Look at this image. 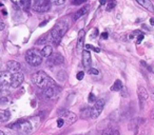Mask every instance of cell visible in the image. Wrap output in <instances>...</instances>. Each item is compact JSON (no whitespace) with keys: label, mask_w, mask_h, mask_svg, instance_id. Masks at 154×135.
<instances>
[{"label":"cell","mask_w":154,"mask_h":135,"mask_svg":"<svg viewBox=\"0 0 154 135\" xmlns=\"http://www.w3.org/2000/svg\"><path fill=\"white\" fill-rule=\"evenodd\" d=\"M85 48H86V50H92V51L96 52V53H99V52L101 51L99 48H96V47H94V45H91V44H86Z\"/></svg>","instance_id":"obj_25"},{"label":"cell","mask_w":154,"mask_h":135,"mask_svg":"<svg viewBox=\"0 0 154 135\" xmlns=\"http://www.w3.org/2000/svg\"><path fill=\"white\" fill-rule=\"evenodd\" d=\"M62 62H63V57L59 53L52 54L48 60V64H51V66H59Z\"/></svg>","instance_id":"obj_10"},{"label":"cell","mask_w":154,"mask_h":135,"mask_svg":"<svg viewBox=\"0 0 154 135\" xmlns=\"http://www.w3.org/2000/svg\"><path fill=\"white\" fill-rule=\"evenodd\" d=\"M12 2L17 5L18 8H21V0H12Z\"/></svg>","instance_id":"obj_34"},{"label":"cell","mask_w":154,"mask_h":135,"mask_svg":"<svg viewBox=\"0 0 154 135\" xmlns=\"http://www.w3.org/2000/svg\"><path fill=\"white\" fill-rule=\"evenodd\" d=\"M103 107H105V99H97L94 103L93 108H91V109L89 110V116H90L92 119L97 118L100 115L101 112H103Z\"/></svg>","instance_id":"obj_6"},{"label":"cell","mask_w":154,"mask_h":135,"mask_svg":"<svg viewBox=\"0 0 154 135\" xmlns=\"http://www.w3.org/2000/svg\"><path fill=\"white\" fill-rule=\"evenodd\" d=\"M124 88V84H122V80L117 79L114 81L113 86L111 87V91H115V92H117V91H120L122 89Z\"/></svg>","instance_id":"obj_19"},{"label":"cell","mask_w":154,"mask_h":135,"mask_svg":"<svg viewBox=\"0 0 154 135\" xmlns=\"http://www.w3.org/2000/svg\"><path fill=\"white\" fill-rule=\"evenodd\" d=\"M7 66H8V70L9 72L11 73H18V72L21 70V66H20L19 62L15 61V60H11L7 63Z\"/></svg>","instance_id":"obj_11"},{"label":"cell","mask_w":154,"mask_h":135,"mask_svg":"<svg viewBox=\"0 0 154 135\" xmlns=\"http://www.w3.org/2000/svg\"><path fill=\"white\" fill-rule=\"evenodd\" d=\"M68 29H69V24L66 20H60V21H58L57 23L53 26L51 32L49 33L50 39H51L52 42L55 45L59 44L60 40L62 39L63 35L66 34Z\"/></svg>","instance_id":"obj_1"},{"label":"cell","mask_w":154,"mask_h":135,"mask_svg":"<svg viewBox=\"0 0 154 135\" xmlns=\"http://www.w3.org/2000/svg\"><path fill=\"white\" fill-rule=\"evenodd\" d=\"M63 124H64V120L62 119V118H59V119L57 120V127L58 128H61Z\"/></svg>","instance_id":"obj_32"},{"label":"cell","mask_w":154,"mask_h":135,"mask_svg":"<svg viewBox=\"0 0 154 135\" xmlns=\"http://www.w3.org/2000/svg\"><path fill=\"white\" fill-rule=\"evenodd\" d=\"M0 135H5V132H2V131L0 130Z\"/></svg>","instance_id":"obj_41"},{"label":"cell","mask_w":154,"mask_h":135,"mask_svg":"<svg viewBox=\"0 0 154 135\" xmlns=\"http://www.w3.org/2000/svg\"><path fill=\"white\" fill-rule=\"evenodd\" d=\"M150 24L154 26V18H151V19H150Z\"/></svg>","instance_id":"obj_40"},{"label":"cell","mask_w":154,"mask_h":135,"mask_svg":"<svg viewBox=\"0 0 154 135\" xmlns=\"http://www.w3.org/2000/svg\"><path fill=\"white\" fill-rule=\"evenodd\" d=\"M49 34V33H48ZM48 34L43 35L41 38H39L38 40L36 41V44H45V42H47V39H48Z\"/></svg>","instance_id":"obj_24"},{"label":"cell","mask_w":154,"mask_h":135,"mask_svg":"<svg viewBox=\"0 0 154 135\" xmlns=\"http://www.w3.org/2000/svg\"><path fill=\"white\" fill-rule=\"evenodd\" d=\"M137 3L141 5L143 9H146L147 11L149 12H154V7H153V3L150 1V0H136Z\"/></svg>","instance_id":"obj_15"},{"label":"cell","mask_w":154,"mask_h":135,"mask_svg":"<svg viewBox=\"0 0 154 135\" xmlns=\"http://www.w3.org/2000/svg\"><path fill=\"white\" fill-rule=\"evenodd\" d=\"M101 38H103V39H107L108 38V33L107 32L101 33Z\"/></svg>","instance_id":"obj_37"},{"label":"cell","mask_w":154,"mask_h":135,"mask_svg":"<svg viewBox=\"0 0 154 135\" xmlns=\"http://www.w3.org/2000/svg\"><path fill=\"white\" fill-rule=\"evenodd\" d=\"M58 114H59L60 118H62L64 120V124H72L77 120L76 114L71 111H68V110H61Z\"/></svg>","instance_id":"obj_8"},{"label":"cell","mask_w":154,"mask_h":135,"mask_svg":"<svg viewBox=\"0 0 154 135\" xmlns=\"http://www.w3.org/2000/svg\"><path fill=\"white\" fill-rule=\"evenodd\" d=\"M24 76L22 73H12V81H11V87L12 88H18L20 84L23 82Z\"/></svg>","instance_id":"obj_9"},{"label":"cell","mask_w":154,"mask_h":135,"mask_svg":"<svg viewBox=\"0 0 154 135\" xmlns=\"http://www.w3.org/2000/svg\"><path fill=\"white\" fill-rule=\"evenodd\" d=\"M87 0H73V5H82L84 2H86Z\"/></svg>","instance_id":"obj_30"},{"label":"cell","mask_w":154,"mask_h":135,"mask_svg":"<svg viewBox=\"0 0 154 135\" xmlns=\"http://www.w3.org/2000/svg\"><path fill=\"white\" fill-rule=\"evenodd\" d=\"M89 9H90V7H89V5H86V7L78 10V11L74 14V20H77V19H79L80 17H82V16L89 11Z\"/></svg>","instance_id":"obj_16"},{"label":"cell","mask_w":154,"mask_h":135,"mask_svg":"<svg viewBox=\"0 0 154 135\" xmlns=\"http://www.w3.org/2000/svg\"><path fill=\"white\" fill-rule=\"evenodd\" d=\"M106 2H107V0H99V3H100L101 5H103Z\"/></svg>","instance_id":"obj_39"},{"label":"cell","mask_w":154,"mask_h":135,"mask_svg":"<svg viewBox=\"0 0 154 135\" xmlns=\"http://www.w3.org/2000/svg\"><path fill=\"white\" fill-rule=\"evenodd\" d=\"M32 81L36 84L38 88L45 89V88H55L56 82L53 78H51L45 72L38 71L33 74Z\"/></svg>","instance_id":"obj_2"},{"label":"cell","mask_w":154,"mask_h":135,"mask_svg":"<svg viewBox=\"0 0 154 135\" xmlns=\"http://www.w3.org/2000/svg\"><path fill=\"white\" fill-rule=\"evenodd\" d=\"M42 58L43 56L41 54V51H39V50L31 49L29 51H26V61L32 66H37L39 64H41Z\"/></svg>","instance_id":"obj_4"},{"label":"cell","mask_w":154,"mask_h":135,"mask_svg":"<svg viewBox=\"0 0 154 135\" xmlns=\"http://www.w3.org/2000/svg\"><path fill=\"white\" fill-rule=\"evenodd\" d=\"M9 103V99L7 97H2V98H0V105H5V103Z\"/></svg>","instance_id":"obj_33"},{"label":"cell","mask_w":154,"mask_h":135,"mask_svg":"<svg viewBox=\"0 0 154 135\" xmlns=\"http://www.w3.org/2000/svg\"><path fill=\"white\" fill-rule=\"evenodd\" d=\"M84 77H85V73L82 71H80V72H78L77 73V75H76V78L78 80H82V79H84Z\"/></svg>","instance_id":"obj_29"},{"label":"cell","mask_w":154,"mask_h":135,"mask_svg":"<svg viewBox=\"0 0 154 135\" xmlns=\"http://www.w3.org/2000/svg\"><path fill=\"white\" fill-rule=\"evenodd\" d=\"M89 74L90 75H98L99 74V72H98V70H96V69H89Z\"/></svg>","instance_id":"obj_28"},{"label":"cell","mask_w":154,"mask_h":135,"mask_svg":"<svg viewBox=\"0 0 154 135\" xmlns=\"http://www.w3.org/2000/svg\"><path fill=\"white\" fill-rule=\"evenodd\" d=\"M103 135H120V133L118 132V130H116V129L108 128L103 132Z\"/></svg>","instance_id":"obj_21"},{"label":"cell","mask_w":154,"mask_h":135,"mask_svg":"<svg viewBox=\"0 0 154 135\" xmlns=\"http://www.w3.org/2000/svg\"><path fill=\"white\" fill-rule=\"evenodd\" d=\"M5 23L2 20V18H1V16H0V31L5 30Z\"/></svg>","instance_id":"obj_31"},{"label":"cell","mask_w":154,"mask_h":135,"mask_svg":"<svg viewBox=\"0 0 154 135\" xmlns=\"http://www.w3.org/2000/svg\"><path fill=\"white\" fill-rule=\"evenodd\" d=\"M51 2L55 5H61L66 2V0H51Z\"/></svg>","instance_id":"obj_27"},{"label":"cell","mask_w":154,"mask_h":135,"mask_svg":"<svg viewBox=\"0 0 154 135\" xmlns=\"http://www.w3.org/2000/svg\"><path fill=\"white\" fill-rule=\"evenodd\" d=\"M85 36H86V32L84 30H80L79 33H78V38H77V44H76V49L78 52H80L84 49Z\"/></svg>","instance_id":"obj_13"},{"label":"cell","mask_w":154,"mask_h":135,"mask_svg":"<svg viewBox=\"0 0 154 135\" xmlns=\"http://www.w3.org/2000/svg\"><path fill=\"white\" fill-rule=\"evenodd\" d=\"M51 9V0H34L33 10L37 13H45Z\"/></svg>","instance_id":"obj_5"},{"label":"cell","mask_w":154,"mask_h":135,"mask_svg":"<svg viewBox=\"0 0 154 135\" xmlns=\"http://www.w3.org/2000/svg\"><path fill=\"white\" fill-rule=\"evenodd\" d=\"M41 54H42L43 57L49 58L50 56L53 54V48H52L51 45H45V47L41 50Z\"/></svg>","instance_id":"obj_18"},{"label":"cell","mask_w":154,"mask_h":135,"mask_svg":"<svg viewBox=\"0 0 154 135\" xmlns=\"http://www.w3.org/2000/svg\"><path fill=\"white\" fill-rule=\"evenodd\" d=\"M11 118V112L9 110L0 112V122H7Z\"/></svg>","instance_id":"obj_17"},{"label":"cell","mask_w":154,"mask_h":135,"mask_svg":"<svg viewBox=\"0 0 154 135\" xmlns=\"http://www.w3.org/2000/svg\"><path fill=\"white\" fill-rule=\"evenodd\" d=\"M77 135H80V134H77Z\"/></svg>","instance_id":"obj_42"},{"label":"cell","mask_w":154,"mask_h":135,"mask_svg":"<svg viewBox=\"0 0 154 135\" xmlns=\"http://www.w3.org/2000/svg\"><path fill=\"white\" fill-rule=\"evenodd\" d=\"M8 127L12 130L18 132L20 135H26L32 131V124L26 119H18L13 124H9Z\"/></svg>","instance_id":"obj_3"},{"label":"cell","mask_w":154,"mask_h":135,"mask_svg":"<svg viewBox=\"0 0 154 135\" xmlns=\"http://www.w3.org/2000/svg\"><path fill=\"white\" fill-rule=\"evenodd\" d=\"M82 63H84V66L87 68V69H90L91 68L92 59H91V54L88 50H85L82 52Z\"/></svg>","instance_id":"obj_12"},{"label":"cell","mask_w":154,"mask_h":135,"mask_svg":"<svg viewBox=\"0 0 154 135\" xmlns=\"http://www.w3.org/2000/svg\"><path fill=\"white\" fill-rule=\"evenodd\" d=\"M43 95L45 98L50 99L54 96V88H45L43 89Z\"/></svg>","instance_id":"obj_20"},{"label":"cell","mask_w":154,"mask_h":135,"mask_svg":"<svg viewBox=\"0 0 154 135\" xmlns=\"http://www.w3.org/2000/svg\"><path fill=\"white\" fill-rule=\"evenodd\" d=\"M143 34H139L138 35V37H137V43H140L141 41H143Z\"/></svg>","instance_id":"obj_35"},{"label":"cell","mask_w":154,"mask_h":135,"mask_svg":"<svg viewBox=\"0 0 154 135\" xmlns=\"http://www.w3.org/2000/svg\"><path fill=\"white\" fill-rule=\"evenodd\" d=\"M12 73L11 72H0V92L11 87Z\"/></svg>","instance_id":"obj_7"},{"label":"cell","mask_w":154,"mask_h":135,"mask_svg":"<svg viewBox=\"0 0 154 135\" xmlns=\"http://www.w3.org/2000/svg\"><path fill=\"white\" fill-rule=\"evenodd\" d=\"M96 100H97V99H96V96H95V95L93 94V93H90V94H89V97H88V101H89V103H94Z\"/></svg>","instance_id":"obj_26"},{"label":"cell","mask_w":154,"mask_h":135,"mask_svg":"<svg viewBox=\"0 0 154 135\" xmlns=\"http://www.w3.org/2000/svg\"><path fill=\"white\" fill-rule=\"evenodd\" d=\"M97 34H98V30H97V29H95V30H94V33H93V35H91V37L95 38V37L97 36Z\"/></svg>","instance_id":"obj_38"},{"label":"cell","mask_w":154,"mask_h":135,"mask_svg":"<svg viewBox=\"0 0 154 135\" xmlns=\"http://www.w3.org/2000/svg\"><path fill=\"white\" fill-rule=\"evenodd\" d=\"M137 96H138V99L140 103H143V101L149 98L148 91L146 90L143 87H138V88H137Z\"/></svg>","instance_id":"obj_14"},{"label":"cell","mask_w":154,"mask_h":135,"mask_svg":"<svg viewBox=\"0 0 154 135\" xmlns=\"http://www.w3.org/2000/svg\"><path fill=\"white\" fill-rule=\"evenodd\" d=\"M120 91H122V96H124V97H127V96H128V94H127V89L122 88Z\"/></svg>","instance_id":"obj_36"},{"label":"cell","mask_w":154,"mask_h":135,"mask_svg":"<svg viewBox=\"0 0 154 135\" xmlns=\"http://www.w3.org/2000/svg\"><path fill=\"white\" fill-rule=\"evenodd\" d=\"M115 7H116V1H115V0H108L107 11H112V10H113Z\"/></svg>","instance_id":"obj_23"},{"label":"cell","mask_w":154,"mask_h":135,"mask_svg":"<svg viewBox=\"0 0 154 135\" xmlns=\"http://www.w3.org/2000/svg\"><path fill=\"white\" fill-rule=\"evenodd\" d=\"M31 3H32L31 0H21V8L23 10H26V11H28L31 8Z\"/></svg>","instance_id":"obj_22"}]
</instances>
